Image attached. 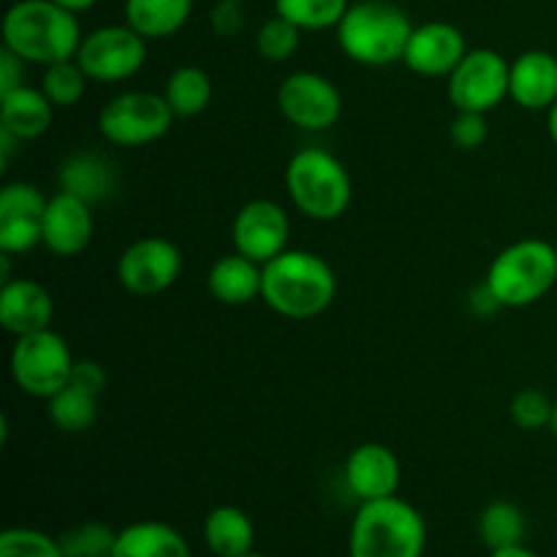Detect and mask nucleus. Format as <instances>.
<instances>
[{
  "label": "nucleus",
  "instance_id": "nucleus-1",
  "mask_svg": "<svg viewBox=\"0 0 557 557\" xmlns=\"http://www.w3.org/2000/svg\"><path fill=\"white\" fill-rule=\"evenodd\" d=\"M337 297V275L313 250H283L261 270V299L267 308L292 321L326 313Z\"/></svg>",
  "mask_w": 557,
  "mask_h": 557
},
{
  "label": "nucleus",
  "instance_id": "nucleus-2",
  "mask_svg": "<svg viewBox=\"0 0 557 557\" xmlns=\"http://www.w3.org/2000/svg\"><path fill=\"white\" fill-rule=\"evenodd\" d=\"M3 47L27 65L60 63L76 58L82 33L79 14L63 9L54 0H16L3 14Z\"/></svg>",
  "mask_w": 557,
  "mask_h": 557
},
{
  "label": "nucleus",
  "instance_id": "nucleus-3",
  "mask_svg": "<svg viewBox=\"0 0 557 557\" xmlns=\"http://www.w3.org/2000/svg\"><path fill=\"white\" fill-rule=\"evenodd\" d=\"M413 27L411 16L392 0H359L348 5L335 36L348 60L368 69H384L403 63Z\"/></svg>",
  "mask_w": 557,
  "mask_h": 557
},
{
  "label": "nucleus",
  "instance_id": "nucleus-4",
  "mask_svg": "<svg viewBox=\"0 0 557 557\" xmlns=\"http://www.w3.org/2000/svg\"><path fill=\"white\" fill-rule=\"evenodd\" d=\"M428 522L408 500L381 498L359 504L348 531V557H422Z\"/></svg>",
  "mask_w": 557,
  "mask_h": 557
},
{
  "label": "nucleus",
  "instance_id": "nucleus-5",
  "mask_svg": "<svg viewBox=\"0 0 557 557\" xmlns=\"http://www.w3.org/2000/svg\"><path fill=\"white\" fill-rule=\"evenodd\" d=\"M286 190L305 218L332 223L351 207L354 183L346 163L324 147H302L288 158Z\"/></svg>",
  "mask_w": 557,
  "mask_h": 557
},
{
  "label": "nucleus",
  "instance_id": "nucleus-6",
  "mask_svg": "<svg viewBox=\"0 0 557 557\" xmlns=\"http://www.w3.org/2000/svg\"><path fill=\"white\" fill-rule=\"evenodd\" d=\"M557 283V248L542 237L506 245L487 267L484 286L500 308H528L547 297Z\"/></svg>",
  "mask_w": 557,
  "mask_h": 557
},
{
  "label": "nucleus",
  "instance_id": "nucleus-7",
  "mask_svg": "<svg viewBox=\"0 0 557 557\" xmlns=\"http://www.w3.org/2000/svg\"><path fill=\"white\" fill-rule=\"evenodd\" d=\"M174 117L163 92L128 90L109 98L98 112V134L114 147H147L172 131Z\"/></svg>",
  "mask_w": 557,
  "mask_h": 557
},
{
  "label": "nucleus",
  "instance_id": "nucleus-8",
  "mask_svg": "<svg viewBox=\"0 0 557 557\" xmlns=\"http://www.w3.org/2000/svg\"><path fill=\"white\" fill-rule=\"evenodd\" d=\"M74 362L69 343L49 326L33 335L14 337L9 370L20 392L36 400H49L71 381Z\"/></svg>",
  "mask_w": 557,
  "mask_h": 557
},
{
  "label": "nucleus",
  "instance_id": "nucleus-9",
  "mask_svg": "<svg viewBox=\"0 0 557 557\" xmlns=\"http://www.w3.org/2000/svg\"><path fill=\"white\" fill-rule=\"evenodd\" d=\"M509 71L511 63L495 49H468L446 76V96L455 112H493L509 98Z\"/></svg>",
  "mask_w": 557,
  "mask_h": 557
},
{
  "label": "nucleus",
  "instance_id": "nucleus-10",
  "mask_svg": "<svg viewBox=\"0 0 557 557\" xmlns=\"http://www.w3.org/2000/svg\"><path fill=\"white\" fill-rule=\"evenodd\" d=\"M76 63L85 69L90 82H125L139 74L147 63V38L131 25H103L85 33Z\"/></svg>",
  "mask_w": 557,
  "mask_h": 557
},
{
  "label": "nucleus",
  "instance_id": "nucleus-11",
  "mask_svg": "<svg viewBox=\"0 0 557 557\" xmlns=\"http://www.w3.org/2000/svg\"><path fill=\"white\" fill-rule=\"evenodd\" d=\"M277 109L299 131H330L343 114V96L330 76L294 71L277 87Z\"/></svg>",
  "mask_w": 557,
  "mask_h": 557
},
{
  "label": "nucleus",
  "instance_id": "nucleus-12",
  "mask_svg": "<svg viewBox=\"0 0 557 557\" xmlns=\"http://www.w3.org/2000/svg\"><path fill=\"white\" fill-rule=\"evenodd\" d=\"M183 272V253L166 237H141L117 259V281L134 297H156L172 288Z\"/></svg>",
  "mask_w": 557,
  "mask_h": 557
},
{
  "label": "nucleus",
  "instance_id": "nucleus-13",
  "mask_svg": "<svg viewBox=\"0 0 557 557\" xmlns=\"http://www.w3.org/2000/svg\"><path fill=\"white\" fill-rule=\"evenodd\" d=\"M49 196L38 185L14 180L0 190V253L22 256L41 245Z\"/></svg>",
  "mask_w": 557,
  "mask_h": 557
},
{
  "label": "nucleus",
  "instance_id": "nucleus-14",
  "mask_svg": "<svg viewBox=\"0 0 557 557\" xmlns=\"http://www.w3.org/2000/svg\"><path fill=\"white\" fill-rule=\"evenodd\" d=\"M288 239H292L288 212L272 199L248 201L239 207L232 221L234 250L259 261L261 267L288 250Z\"/></svg>",
  "mask_w": 557,
  "mask_h": 557
},
{
  "label": "nucleus",
  "instance_id": "nucleus-15",
  "mask_svg": "<svg viewBox=\"0 0 557 557\" xmlns=\"http://www.w3.org/2000/svg\"><path fill=\"white\" fill-rule=\"evenodd\" d=\"M468 54L466 36L451 22H422L408 38L403 65L419 76L446 79Z\"/></svg>",
  "mask_w": 557,
  "mask_h": 557
},
{
  "label": "nucleus",
  "instance_id": "nucleus-16",
  "mask_svg": "<svg viewBox=\"0 0 557 557\" xmlns=\"http://www.w3.org/2000/svg\"><path fill=\"white\" fill-rule=\"evenodd\" d=\"M343 476H346V484L354 493V498L359 504H368V500H381L397 495L403 468L389 446L368 441V444H359L346 457Z\"/></svg>",
  "mask_w": 557,
  "mask_h": 557
},
{
  "label": "nucleus",
  "instance_id": "nucleus-17",
  "mask_svg": "<svg viewBox=\"0 0 557 557\" xmlns=\"http://www.w3.org/2000/svg\"><path fill=\"white\" fill-rule=\"evenodd\" d=\"M92 228L96 223H92L90 201L79 199L69 190H58L54 196H49L41 237V245L49 253L60 256V259L79 256L92 243Z\"/></svg>",
  "mask_w": 557,
  "mask_h": 557
},
{
  "label": "nucleus",
  "instance_id": "nucleus-18",
  "mask_svg": "<svg viewBox=\"0 0 557 557\" xmlns=\"http://www.w3.org/2000/svg\"><path fill=\"white\" fill-rule=\"evenodd\" d=\"M54 299L44 283L33 277H11L0 286V326L9 335H33L52 326Z\"/></svg>",
  "mask_w": 557,
  "mask_h": 557
},
{
  "label": "nucleus",
  "instance_id": "nucleus-19",
  "mask_svg": "<svg viewBox=\"0 0 557 557\" xmlns=\"http://www.w3.org/2000/svg\"><path fill=\"white\" fill-rule=\"evenodd\" d=\"M509 98L528 112H549L557 101V58L547 49H528L511 60Z\"/></svg>",
  "mask_w": 557,
  "mask_h": 557
},
{
  "label": "nucleus",
  "instance_id": "nucleus-20",
  "mask_svg": "<svg viewBox=\"0 0 557 557\" xmlns=\"http://www.w3.org/2000/svg\"><path fill=\"white\" fill-rule=\"evenodd\" d=\"M261 270L264 267L259 261L234 250V253L221 256L210 267V272H207V292H210L215 302L228 305V308L250 305L253 299L261 297Z\"/></svg>",
  "mask_w": 557,
  "mask_h": 557
},
{
  "label": "nucleus",
  "instance_id": "nucleus-21",
  "mask_svg": "<svg viewBox=\"0 0 557 557\" xmlns=\"http://www.w3.org/2000/svg\"><path fill=\"white\" fill-rule=\"evenodd\" d=\"M52 117L54 107L41 87L20 85L0 96V128L20 141H33L47 134Z\"/></svg>",
  "mask_w": 557,
  "mask_h": 557
},
{
  "label": "nucleus",
  "instance_id": "nucleus-22",
  "mask_svg": "<svg viewBox=\"0 0 557 557\" xmlns=\"http://www.w3.org/2000/svg\"><path fill=\"white\" fill-rule=\"evenodd\" d=\"M112 557H194L177 528L161 520H141L120 528Z\"/></svg>",
  "mask_w": 557,
  "mask_h": 557
},
{
  "label": "nucleus",
  "instance_id": "nucleus-23",
  "mask_svg": "<svg viewBox=\"0 0 557 557\" xmlns=\"http://www.w3.org/2000/svg\"><path fill=\"white\" fill-rule=\"evenodd\" d=\"M194 14V0H125L123 20L147 41H163L183 30Z\"/></svg>",
  "mask_w": 557,
  "mask_h": 557
},
{
  "label": "nucleus",
  "instance_id": "nucleus-24",
  "mask_svg": "<svg viewBox=\"0 0 557 557\" xmlns=\"http://www.w3.org/2000/svg\"><path fill=\"white\" fill-rule=\"evenodd\" d=\"M207 549L215 557H243L253 553L256 528L253 520L237 506H215L205 517L201 528Z\"/></svg>",
  "mask_w": 557,
  "mask_h": 557
},
{
  "label": "nucleus",
  "instance_id": "nucleus-25",
  "mask_svg": "<svg viewBox=\"0 0 557 557\" xmlns=\"http://www.w3.org/2000/svg\"><path fill=\"white\" fill-rule=\"evenodd\" d=\"M58 185L60 190H69V194L96 205L114 190V169L98 152H76L60 166Z\"/></svg>",
  "mask_w": 557,
  "mask_h": 557
},
{
  "label": "nucleus",
  "instance_id": "nucleus-26",
  "mask_svg": "<svg viewBox=\"0 0 557 557\" xmlns=\"http://www.w3.org/2000/svg\"><path fill=\"white\" fill-rule=\"evenodd\" d=\"M212 96H215V87H212L210 74L199 65H180L163 85V98L177 117L201 114L212 103Z\"/></svg>",
  "mask_w": 557,
  "mask_h": 557
},
{
  "label": "nucleus",
  "instance_id": "nucleus-27",
  "mask_svg": "<svg viewBox=\"0 0 557 557\" xmlns=\"http://www.w3.org/2000/svg\"><path fill=\"white\" fill-rule=\"evenodd\" d=\"M525 511L517 504H511V500H493V504L484 506V511L479 515V539H482L484 547H487L490 553H495V549L520 547V544L525 542Z\"/></svg>",
  "mask_w": 557,
  "mask_h": 557
},
{
  "label": "nucleus",
  "instance_id": "nucleus-28",
  "mask_svg": "<svg viewBox=\"0 0 557 557\" xmlns=\"http://www.w3.org/2000/svg\"><path fill=\"white\" fill-rule=\"evenodd\" d=\"M47 417L60 433H85L98 419V395H92V392L82 389V386L69 381L58 395H52L47 400Z\"/></svg>",
  "mask_w": 557,
  "mask_h": 557
},
{
  "label": "nucleus",
  "instance_id": "nucleus-29",
  "mask_svg": "<svg viewBox=\"0 0 557 557\" xmlns=\"http://www.w3.org/2000/svg\"><path fill=\"white\" fill-rule=\"evenodd\" d=\"M275 14L294 22L302 33L335 30L348 11V0H272Z\"/></svg>",
  "mask_w": 557,
  "mask_h": 557
},
{
  "label": "nucleus",
  "instance_id": "nucleus-30",
  "mask_svg": "<svg viewBox=\"0 0 557 557\" xmlns=\"http://www.w3.org/2000/svg\"><path fill=\"white\" fill-rule=\"evenodd\" d=\"M87 82H90V76L76 63V58H71L44 69L41 90L54 109H71L85 98Z\"/></svg>",
  "mask_w": 557,
  "mask_h": 557
},
{
  "label": "nucleus",
  "instance_id": "nucleus-31",
  "mask_svg": "<svg viewBox=\"0 0 557 557\" xmlns=\"http://www.w3.org/2000/svg\"><path fill=\"white\" fill-rule=\"evenodd\" d=\"M117 531L101 520H85L58 536L63 557H112Z\"/></svg>",
  "mask_w": 557,
  "mask_h": 557
},
{
  "label": "nucleus",
  "instance_id": "nucleus-32",
  "mask_svg": "<svg viewBox=\"0 0 557 557\" xmlns=\"http://www.w3.org/2000/svg\"><path fill=\"white\" fill-rule=\"evenodd\" d=\"M299 41H302V30L294 22L283 20L281 14H272L270 20L261 22L256 30V52L267 63H286L297 54Z\"/></svg>",
  "mask_w": 557,
  "mask_h": 557
},
{
  "label": "nucleus",
  "instance_id": "nucleus-33",
  "mask_svg": "<svg viewBox=\"0 0 557 557\" xmlns=\"http://www.w3.org/2000/svg\"><path fill=\"white\" fill-rule=\"evenodd\" d=\"M553 397L531 386V389H520L511 397L509 413L515 428L525 430V433H539V430L549 428V422H553Z\"/></svg>",
  "mask_w": 557,
  "mask_h": 557
},
{
  "label": "nucleus",
  "instance_id": "nucleus-34",
  "mask_svg": "<svg viewBox=\"0 0 557 557\" xmlns=\"http://www.w3.org/2000/svg\"><path fill=\"white\" fill-rule=\"evenodd\" d=\"M0 557H63L58 536L36 528H5L0 533Z\"/></svg>",
  "mask_w": 557,
  "mask_h": 557
},
{
  "label": "nucleus",
  "instance_id": "nucleus-35",
  "mask_svg": "<svg viewBox=\"0 0 557 557\" xmlns=\"http://www.w3.org/2000/svg\"><path fill=\"white\" fill-rule=\"evenodd\" d=\"M487 114L482 112H457L449 123L451 145L460 147V150H479L487 141Z\"/></svg>",
  "mask_w": 557,
  "mask_h": 557
},
{
  "label": "nucleus",
  "instance_id": "nucleus-36",
  "mask_svg": "<svg viewBox=\"0 0 557 557\" xmlns=\"http://www.w3.org/2000/svg\"><path fill=\"white\" fill-rule=\"evenodd\" d=\"M210 25L218 36L232 38L234 33L243 30L245 25V11L239 0H218L210 11Z\"/></svg>",
  "mask_w": 557,
  "mask_h": 557
},
{
  "label": "nucleus",
  "instance_id": "nucleus-37",
  "mask_svg": "<svg viewBox=\"0 0 557 557\" xmlns=\"http://www.w3.org/2000/svg\"><path fill=\"white\" fill-rule=\"evenodd\" d=\"M71 384L82 386V389L92 392V395L101 397L103 389L109 384V375L103 370V364L92 362V359H76L74 370H71Z\"/></svg>",
  "mask_w": 557,
  "mask_h": 557
},
{
  "label": "nucleus",
  "instance_id": "nucleus-38",
  "mask_svg": "<svg viewBox=\"0 0 557 557\" xmlns=\"http://www.w3.org/2000/svg\"><path fill=\"white\" fill-rule=\"evenodd\" d=\"M25 60L16 58L11 49H0V96L25 85Z\"/></svg>",
  "mask_w": 557,
  "mask_h": 557
},
{
  "label": "nucleus",
  "instance_id": "nucleus-39",
  "mask_svg": "<svg viewBox=\"0 0 557 557\" xmlns=\"http://www.w3.org/2000/svg\"><path fill=\"white\" fill-rule=\"evenodd\" d=\"M54 3L63 5V9H69V11H74V14H82V11H90L98 0H54Z\"/></svg>",
  "mask_w": 557,
  "mask_h": 557
},
{
  "label": "nucleus",
  "instance_id": "nucleus-40",
  "mask_svg": "<svg viewBox=\"0 0 557 557\" xmlns=\"http://www.w3.org/2000/svg\"><path fill=\"white\" fill-rule=\"evenodd\" d=\"M490 557H539L533 549H528L525 544H520V547H509V549H495V553H490Z\"/></svg>",
  "mask_w": 557,
  "mask_h": 557
},
{
  "label": "nucleus",
  "instance_id": "nucleus-41",
  "mask_svg": "<svg viewBox=\"0 0 557 557\" xmlns=\"http://www.w3.org/2000/svg\"><path fill=\"white\" fill-rule=\"evenodd\" d=\"M547 131H549V139H553L557 147V101L549 107V112H547Z\"/></svg>",
  "mask_w": 557,
  "mask_h": 557
},
{
  "label": "nucleus",
  "instance_id": "nucleus-42",
  "mask_svg": "<svg viewBox=\"0 0 557 557\" xmlns=\"http://www.w3.org/2000/svg\"><path fill=\"white\" fill-rule=\"evenodd\" d=\"M549 430L557 435V400H555V408H553V422H549Z\"/></svg>",
  "mask_w": 557,
  "mask_h": 557
},
{
  "label": "nucleus",
  "instance_id": "nucleus-43",
  "mask_svg": "<svg viewBox=\"0 0 557 557\" xmlns=\"http://www.w3.org/2000/svg\"><path fill=\"white\" fill-rule=\"evenodd\" d=\"M243 557H270V555H261V553H256V549H253V553H248V555H243Z\"/></svg>",
  "mask_w": 557,
  "mask_h": 557
},
{
  "label": "nucleus",
  "instance_id": "nucleus-44",
  "mask_svg": "<svg viewBox=\"0 0 557 557\" xmlns=\"http://www.w3.org/2000/svg\"><path fill=\"white\" fill-rule=\"evenodd\" d=\"M555 248H557V243H555Z\"/></svg>",
  "mask_w": 557,
  "mask_h": 557
}]
</instances>
